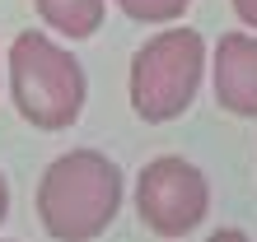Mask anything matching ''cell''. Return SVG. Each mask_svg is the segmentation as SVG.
Masks as SVG:
<instances>
[{"label": "cell", "instance_id": "cell-1", "mask_svg": "<svg viewBox=\"0 0 257 242\" xmlns=\"http://www.w3.org/2000/svg\"><path fill=\"white\" fill-rule=\"evenodd\" d=\"M122 168L103 149L56 154L38 177V219L56 242H94L122 210Z\"/></svg>", "mask_w": 257, "mask_h": 242}, {"label": "cell", "instance_id": "cell-2", "mask_svg": "<svg viewBox=\"0 0 257 242\" xmlns=\"http://www.w3.org/2000/svg\"><path fill=\"white\" fill-rule=\"evenodd\" d=\"M5 80H10V98L19 116L33 130H66L80 121L84 98H89V80L80 56L61 42H52L47 33L24 28L5 52Z\"/></svg>", "mask_w": 257, "mask_h": 242}, {"label": "cell", "instance_id": "cell-3", "mask_svg": "<svg viewBox=\"0 0 257 242\" xmlns=\"http://www.w3.org/2000/svg\"><path fill=\"white\" fill-rule=\"evenodd\" d=\"M201 74H206V38L196 28H164L131 56L126 74L131 112L150 126L183 116L201 88Z\"/></svg>", "mask_w": 257, "mask_h": 242}, {"label": "cell", "instance_id": "cell-4", "mask_svg": "<svg viewBox=\"0 0 257 242\" xmlns=\"http://www.w3.org/2000/svg\"><path fill=\"white\" fill-rule=\"evenodd\" d=\"M210 210V182L183 154L150 158L136 177V214L155 238H183Z\"/></svg>", "mask_w": 257, "mask_h": 242}, {"label": "cell", "instance_id": "cell-5", "mask_svg": "<svg viewBox=\"0 0 257 242\" xmlns=\"http://www.w3.org/2000/svg\"><path fill=\"white\" fill-rule=\"evenodd\" d=\"M215 102L234 116H257V33H220L210 52Z\"/></svg>", "mask_w": 257, "mask_h": 242}, {"label": "cell", "instance_id": "cell-6", "mask_svg": "<svg viewBox=\"0 0 257 242\" xmlns=\"http://www.w3.org/2000/svg\"><path fill=\"white\" fill-rule=\"evenodd\" d=\"M38 14H42V24L56 28L61 38L84 42V38L98 33L103 14H108V0H38Z\"/></svg>", "mask_w": 257, "mask_h": 242}, {"label": "cell", "instance_id": "cell-7", "mask_svg": "<svg viewBox=\"0 0 257 242\" xmlns=\"http://www.w3.org/2000/svg\"><path fill=\"white\" fill-rule=\"evenodd\" d=\"M192 5V0H117V10L136 24H169Z\"/></svg>", "mask_w": 257, "mask_h": 242}, {"label": "cell", "instance_id": "cell-8", "mask_svg": "<svg viewBox=\"0 0 257 242\" xmlns=\"http://www.w3.org/2000/svg\"><path fill=\"white\" fill-rule=\"evenodd\" d=\"M229 5H234V14H238V19H243L252 33H257V0H229Z\"/></svg>", "mask_w": 257, "mask_h": 242}, {"label": "cell", "instance_id": "cell-9", "mask_svg": "<svg viewBox=\"0 0 257 242\" xmlns=\"http://www.w3.org/2000/svg\"><path fill=\"white\" fill-rule=\"evenodd\" d=\"M206 242H252V238H248L243 228H220V233H210Z\"/></svg>", "mask_w": 257, "mask_h": 242}, {"label": "cell", "instance_id": "cell-10", "mask_svg": "<svg viewBox=\"0 0 257 242\" xmlns=\"http://www.w3.org/2000/svg\"><path fill=\"white\" fill-rule=\"evenodd\" d=\"M5 214H10V186H5V172H0V224H5Z\"/></svg>", "mask_w": 257, "mask_h": 242}, {"label": "cell", "instance_id": "cell-11", "mask_svg": "<svg viewBox=\"0 0 257 242\" xmlns=\"http://www.w3.org/2000/svg\"><path fill=\"white\" fill-rule=\"evenodd\" d=\"M0 88H5V56H0Z\"/></svg>", "mask_w": 257, "mask_h": 242}]
</instances>
